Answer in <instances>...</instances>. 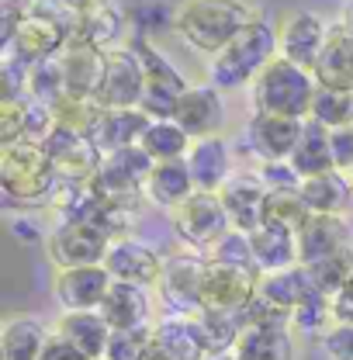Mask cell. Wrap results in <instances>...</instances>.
<instances>
[{
	"mask_svg": "<svg viewBox=\"0 0 353 360\" xmlns=\"http://www.w3.org/2000/svg\"><path fill=\"white\" fill-rule=\"evenodd\" d=\"M139 146L153 156V163H174V160H187V153L194 149V139L174 118H163V122H149Z\"/></svg>",
	"mask_w": 353,
	"mask_h": 360,
	"instance_id": "cell-35",
	"label": "cell"
},
{
	"mask_svg": "<svg viewBox=\"0 0 353 360\" xmlns=\"http://www.w3.org/2000/svg\"><path fill=\"white\" fill-rule=\"evenodd\" d=\"M298 191H302L312 215H347L353 205V177L340 174V170L302 180Z\"/></svg>",
	"mask_w": 353,
	"mask_h": 360,
	"instance_id": "cell-26",
	"label": "cell"
},
{
	"mask_svg": "<svg viewBox=\"0 0 353 360\" xmlns=\"http://www.w3.org/2000/svg\"><path fill=\"white\" fill-rule=\"evenodd\" d=\"M260 184L267 191H288V187H302V177L295 174V167L284 163H260Z\"/></svg>",
	"mask_w": 353,
	"mask_h": 360,
	"instance_id": "cell-47",
	"label": "cell"
},
{
	"mask_svg": "<svg viewBox=\"0 0 353 360\" xmlns=\"http://www.w3.org/2000/svg\"><path fill=\"white\" fill-rule=\"evenodd\" d=\"M135 52H139L142 70H146V90H142V104H139V111L149 115L153 122L174 118L176 104H180V97L187 94L191 84L180 77V70H176L174 63H170V59H167L153 42L139 39Z\"/></svg>",
	"mask_w": 353,
	"mask_h": 360,
	"instance_id": "cell-6",
	"label": "cell"
},
{
	"mask_svg": "<svg viewBox=\"0 0 353 360\" xmlns=\"http://www.w3.org/2000/svg\"><path fill=\"white\" fill-rule=\"evenodd\" d=\"M201 257H205V260H212V264H225V267L257 270V260H253V243H250V236H246V232H239V229H229L219 243H215L208 253H201ZM257 274H260V270H257Z\"/></svg>",
	"mask_w": 353,
	"mask_h": 360,
	"instance_id": "cell-40",
	"label": "cell"
},
{
	"mask_svg": "<svg viewBox=\"0 0 353 360\" xmlns=\"http://www.w3.org/2000/svg\"><path fill=\"white\" fill-rule=\"evenodd\" d=\"M277 59V32L267 21H253L236 42H229L219 56L208 63V84L225 90L253 87V80Z\"/></svg>",
	"mask_w": 353,
	"mask_h": 360,
	"instance_id": "cell-2",
	"label": "cell"
},
{
	"mask_svg": "<svg viewBox=\"0 0 353 360\" xmlns=\"http://www.w3.org/2000/svg\"><path fill=\"white\" fill-rule=\"evenodd\" d=\"M350 246V225L343 215H312L298 229V264L312 267Z\"/></svg>",
	"mask_w": 353,
	"mask_h": 360,
	"instance_id": "cell-21",
	"label": "cell"
},
{
	"mask_svg": "<svg viewBox=\"0 0 353 360\" xmlns=\"http://www.w3.org/2000/svg\"><path fill=\"white\" fill-rule=\"evenodd\" d=\"M205 360H239V357H236V354L229 350V354H208V357H205Z\"/></svg>",
	"mask_w": 353,
	"mask_h": 360,
	"instance_id": "cell-53",
	"label": "cell"
},
{
	"mask_svg": "<svg viewBox=\"0 0 353 360\" xmlns=\"http://www.w3.org/2000/svg\"><path fill=\"white\" fill-rule=\"evenodd\" d=\"M312 219L309 205L302 198L298 187H288V191H267V205H264V225H277V229H288L298 236V229Z\"/></svg>",
	"mask_w": 353,
	"mask_h": 360,
	"instance_id": "cell-36",
	"label": "cell"
},
{
	"mask_svg": "<svg viewBox=\"0 0 353 360\" xmlns=\"http://www.w3.org/2000/svg\"><path fill=\"white\" fill-rule=\"evenodd\" d=\"M260 277L257 270L243 267H225L205 260V277H201V312H222V315H239L260 291Z\"/></svg>",
	"mask_w": 353,
	"mask_h": 360,
	"instance_id": "cell-9",
	"label": "cell"
},
{
	"mask_svg": "<svg viewBox=\"0 0 353 360\" xmlns=\"http://www.w3.org/2000/svg\"><path fill=\"white\" fill-rule=\"evenodd\" d=\"M315 94H319L315 73L277 56L264 73L253 80V108L260 115H281V118L309 122Z\"/></svg>",
	"mask_w": 353,
	"mask_h": 360,
	"instance_id": "cell-3",
	"label": "cell"
},
{
	"mask_svg": "<svg viewBox=\"0 0 353 360\" xmlns=\"http://www.w3.org/2000/svg\"><path fill=\"white\" fill-rule=\"evenodd\" d=\"M32 4H39V0H0V14H4V35L32 11Z\"/></svg>",
	"mask_w": 353,
	"mask_h": 360,
	"instance_id": "cell-50",
	"label": "cell"
},
{
	"mask_svg": "<svg viewBox=\"0 0 353 360\" xmlns=\"http://www.w3.org/2000/svg\"><path fill=\"white\" fill-rule=\"evenodd\" d=\"M153 340L174 354L176 360H205L208 347H205V333L198 315H167L153 326Z\"/></svg>",
	"mask_w": 353,
	"mask_h": 360,
	"instance_id": "cell-25",
	"label": "cell"
},
{
	"mask_svg": "<svg viewBox=\"0 0 353 360\" xmlns=\"http://www.w3.org/2000/svg\"><path fill=\"white\" fill-rule=\"evenodd\" d=\"M149 347H153V326L118 329V333H111L108 357H104V360H142Z\"/></svg>",
	"mask_w": 353,
	"mask_h": 360,
	"instance_id": "cell-44",
	"label": "cell"
},
{
	"mask_svg": "<svg viewBox=\"0 0 353 360\" xmlns=\"http://www.w3.org/2000/svg\"><path fill=\"white\" fill-rule=\"evenodd\" d=\"M187 167H191V177L198 191H208V194H222V187L229 184V170H232V160H229V146L222 139H201L194 142V149L187 153Z\"/></svg>",
	"mask_w": 353,
	"mask_h": 360,
	"instance_id": "cell-27",
	"label": "cell"
},
{
	"mask_svg": "<svg viewBox=\"0 0 353 360\" xmlns=\"http://www.w3.org/2000/svg\"><path fill=\"white\" fill-rule=\"evenodd\" d=\"M174 122L191 135L194 142L201 139H219L222 125H225V97L219 87L201 84V87H187L174 111Z\"/></svg>",
	"mask_w": 353,
	"mask_h": 360,
	"instance_id": "cell-17",
	"label": "cell"
},
{
	"mask_svg": "<svg viewBox=\"0 0 353 360\" xmlns=\"http://www.w3.org/2000/svg\"><path fill=\"white\" fill-rule=\"evenodd\" d=\"M63 63V77H66V97H80V101H97L104 87V66H108V52L97 49L87 39H70V45L59 52Z\"/></svg>",
	"mask_w": 353,
	"mask_h": 360,
	"instance_id": "cell-14",
	"label": "cell"
},
{
	"mask_svg": "<svg viewBox=\"0 0 353 360\" xmlns=\"http://www.w3.org/2000/svg\"><path fill=\"white\" fill-rule=\"evenodd\" d=\"M322 350L329 360H353V326L333 322V329L322 336Z\"/></svg>",
	"mask_w": 353,
	"mask_h": 360,
	"instance_id": "cell-46",
	"label": "cell"
},
{
	"mask_svg": "<svg viewBox=\"0 0 353 360\" xmlns=\"http://www.w3.org/2000/svg\"><path fill=\"white\" fill-rule=\"evenodd\" d=\"M142 360H176V357H174V354H167V350H163V347L153 340V347L146 350V357H142Z\"/></svg>",
	"mask_w": 353,
	"mask_h": 360,
	"instance_id": "cell-51",
	"label": "cell"
},
{
	"mask_svg": "<svg viewBox=\"0 0 353 360\" xmlns=\"http://www.w3.org/2000/svg\"><path fill=\"white\" fill-rule=\"evenodd\" d=\"M63 340H70L87 360L108 357V343H111V326L104 322L101 312H66L59 319L56 329Z\"/></svg>",
	"mask_w": 353,
	"mask_h": 360,
	"instance_id": "cell-29",
	"label": "cell"
},
{
	"mask_svg": "<svg viewBox=\"0 0 353 360\" xmlns=\"http://www.w3.org/2000/svg\"><path fill=\"white\" fill-rule=\"evenodd\" d=\"M111 274L104 267H73L56 270L52 295L66 312H97L111 291Z\"/></svg>",
	"mask_w": 353,
	"mask_h": 360,
	"instance_id": "cell-16",
	"label": "cell"
},
{
	"mask_svg": "<svg viewBox=\"0 0 353 360\" xmlns=\"http://www.w3.org/2000/svg\"><path fill=\"white\" fill-rule=\"evenodd\" d=\"M201 277H205L201 253H184V257L163 260V277L156 288L170 315H201Z\"/></svg>",
	"mask_w": 353,
	"mask_h": 360,
	"instance_id": "cell-12",
	"label": "cell"
},
{
	"mask_svg": "<svg viewBox=\"0 0 353 360\" xmlns=\"http://www.w3.org/2000/svg\"><path fill=\"white\" fill-rule=\"evenodd\" d=\"M343 28H347V32L353 35V4L347 7V11H343Z\"/></svg>",
	"mask_w": 353,
	"mask_h": 360,
	"instance_id": "cell-52",
	"label": "cell"
},
{
	"mask_svg": "<svg viewBox=\"0 0 353 360\" xmlns=\"http://www.w3.org/2000/svg\"><path fill=\"white\" fill-rule=\"evenodd\" d=\"M42 146L56 167V180H94L101 170V153L94 149L87 135L52 129Z\"/></svg>",
	"mask_w": 353,
	"mask_h": 360,
	"instance_id": "cell-18",
	"label": "cell"
},
{
	"mask_svg": "<svg viewBox=\"0 0 353 360\" xmlns=\"http://www.w3.org/2000/svg\"><path fill=\"white\" fill-rule=\"evenodd\" d=\"M312 291H315V288H312L309 270L302 267V264L260 277V295H264L267 302H274L281 312H288V315H295V309H302V305L309 302Z\"/></svg>",
	"mask_w": 353,
	"mask_h": 360,
	"instance_id": "cell-34",
	"label": "cell"
},
{
	"mask_svg": "<svg viewBox=\"0 0 353 360\" xmlns=\"http://www.w3.org/2000/svg\"><path fill=\"white\" fill-rule=\"evenodd\" d=\"M149 115H142L139 108L132 111H122V108H101V115H97V122H94V129H90V142H94V149L101 153V160L104 156H115V153H122V149H132L142 142V135L149 129Z\"/></svg>",
	"mask_w": 353,
	"mask_h": 360,
	"instance_id": "cell-20",
	"label": "cell"
},
{
	"mask_svg": "<svg viewBox=\"0 0 353 360\" xmlns=\"http://www.w3.org/2000/svg\"><path fill=\"white\" fill-rule=\"evenodd\" d=\"M315 84L329 90H347L353 94V35L340 25L329 32V42L315 63Z\"/></svg>",
	"mask_w": 353,
	"mask_h": 360,
	"instance_id": "cell-23",
	"label": "cell"
},
{
	"mask_svg": "<svg viewBox=\"0 0 353 360\" xmlns=\"http://www.w3.org/2000/svg\"><path fill=\"white\" fill-rule=\"evenodd\" d=\"M170 222H174L180 243L191 246L194 253H208L232 229L229 212L222 205V194H208V191H194L176 212H170Z\"/></svg>",
	"mask_w": 353,
	"mask_h": 360,
	"instance_id": "cell-8",
	"label": "cell"
},
{
	"mask_svg": "<svg viewBox=\"0 0 353 360\" xmlns=\"http://www.w3.org/2000/svg\"><path fill=\"white\" fill-rule=\"evenodd\" d=\"M28 111H32L28 97L0 101V149L18 146V142L28 139Z\"/></svg>",
	"mask_w": 353,
	"mask_h": 360,
	"instance_id": "cell-42",
	"label": "cell"
},
{
	"mask_svg": "<svg viewBox=\"0 0 353 360\" xmlns=\"http://www.w3.org/2000/svg\"><path fill=\"white\" fill-rule=\"evenodd\" d=\"M232 354L239 360H295L291 326H246Z\"/></svg>",
	"mask_w": 353,
	"mask_h": 360,
	"instance_id": "cell-28",
	"label": "cell"
},
{
	"mask_svg": "<svg viewBox=\"0 0 353 360\" xmlns=\"http://www.w3.org/2000/svg\"><path fill=\"white\" fill-rule=\"evenodd\" d=\"M104 315V322L111 326V333L118 329H139V326H153L149 315H153V302H149V291L146 288H135V284H111L104 305L97 309Z\"/></svg>",
	"mask_w": 353,
	"mask_h": 360,
	"instance_id": "cell-24",
	"label": "cell"
},
{
	"mask_svg": "<svg viewBox=\"0 0 353 360\" xmlns=\"http://www.w3.org/2000/svg\"><path fill=\"white\" fill-rule=\"evenodd\" d=\"M108 250L111 236L90 222H59L49 236V260L56 264V270L104 267Z\"/></svg>",
	"mask_w": 353,
	"mask_h": 360,
	"instance_id": "cell-10",
	"label": "cell"
},
{
	"mask_svg": "<svg viewBox=\"0 0 353 360\" xmlns=\"http://www.w3.org/2000/svg\"><path fill=\"white\" fill-rule=\"evenodd\" d=\"M146 90V70L135 49H108V66H104V87H101V108H122L132 111L142 104Z\"/></svg>",
	"mask_w": 353,
	"mask_h": 360,
	"instance_id": "cell-13",
	"label": "cell"
},
{
	"mask_svg": "<svg viewBox=\"0 0 353 360\" xmlns=\"http://www.w3.org/2000/svg\"><path fill=\"white\" fill-rule=\"evenodd\" d=\"M333 322L353 326V277L343 284V291L333 298Z\"/></svg>",
	"mask_w": 353,
	"mask_h": 360,
	"instance_id": "cell-49",
	"label": "cell"
},
{
	"mask_svg": "<svg viewBox=\"0 0 353 360\" xmlns=\"http://www.w3.org/2000/svg\"><path fill=\"white\" fill-rule=\"evenodd\" d=\"M222 205L229 212L232 229L253 236L264 225V205H267V187L260 177H232L222 187Z\"/></svg>",
	"mask_w": 353,
	"mask_h": 360,
	"instance_id": "cell-22",
	"label": "cell"
},
{
	"mask_svg": "<svg viewBox=\"0 0 353 360\" xmlns=\"http://www.w3.org/2000/svg\"><path fill=\"white\" fill-rule=\"evenodd\" d=\"M329 32L333 28H326L319 14H312V11H291L277 25V56L288 59V63H295V66H302V70H315L322 49L329 42Z\"/></svg>",
	"mask_w": 353,
	"mask_h": 360,
	"instance_id": "cell-11",
	"label": "cell"
},
{
	"mask_svg": "<svg viewBox=\"0 0 353 360\" xmlns=\"http://www.w3.org/2000/svg\"><path fill=\"white\" fill-rule=\"evenodd\" d=\"M153 156L142 149V146H132V149H122L115 156H104L101 160V170L94 177V187L104 201L111 205H129V208H139V201L146 198V184H149V174H153Z\"/></svg>",
	"mask_w": 353,
	"mask_h": 360,
	"instance_id": "cell-5",
	"label": "cell"
},
{
	"mask_svg": "<svg viewBox=\"0 0 353 360\" xmlns=\"http://www.w3.org/2000/svg\"><path fill=\"white\" fill-rule=\"evenodd\" d=\"M39 360H87V357H84V354H80V350H77L70 340H63L59 333H52Z\"/></svg>",
	"mask_w": 353,
	"mask_h": 360,
	"instance_id": "cell-48",
	"label": "cell"
},
{
	"mask_svg": "<svg viewBox=\"0 0 353 360\" xmlns=\"http://www.w3.org/2000/svg\"><path fill=\"white\" fill-rule=\"evenodd\" d=\"M253 260L260 274H277V270L298 267V236L277 225H260L253 236Z\"/></svg>",
	"mask_w": 353,
	"mask_h": 360,
	"instance_id": "cell-31",
	"label": "cell"
},
{
	"mask_svg": "<svg viewBox=\"0 0 353 360\" xmlns=\"http://www.w3.org/2000/svg\"><path fill=\"white\" fill-rule=\"evenodd\" d=\"M104 270L111 274V281L118 284H135V288H156L163 277V260L153 246H146L142 239H115L108 257H104Z\"/></svg>",
	"mask_w": 353,
	"mask_h": 360,
	"instance_id": "cell-15",
	"label": "cell"
},
{
	"mask_svg": "<svg viewBox=\"0 0 353 360\" xmlns=\"http://www.w3.org/2000/svg\"><path fill=\"white\" fill-rule=\"evenodd\" d=\"M305 270H309V281L319 295L336 298L343 291V284L353 277V246H347V250H340V253H333V257H326V260H319V264H312Z\"/></svg>",
	"mask_w": 353,
	"mask_h": 360,
	"instance_id": "cell-37",
	"label": "cell"
},
{
	"mask_svg": "<svg viewBox=\"0 0 353 360\" xmlns=\"http://www.w3.org/2000/svg\"><path fill=\"white\" fill-rule=\"evenodd\" d=\"M194 191H198V187H194L187 160L156 163L153 174H149V184H146V198H149L156 208H167V212H176Z\"/></svg>",
	"mask_w": 353,
	"mask_h": 360,
	"instance_id": "cell-30",
	"label": "cell"
},
{
	"mask_svg": "<svg viewBox=\"0 0 353 360\" xmlns=\"http://www.w3.org/2000/svg\"><path fill=\"white\" fill-rule=\"evenodd\" d=\"M28 97L39 101V104H49V108L66 97V77H63L59 56L32 66V73H28Z\"/></svg>",
	"mask_w": 353,
	"mask_h": 360,
	"instance_id": "cell-39",
	"label": "cell"
},
{
	"mask_svg": "<svg viewBox=\"0 0 353 360\" xmlns=\"http://www.w3.org/2000/svg\"><path fill=\"white\" fill-rule=\"evenodd\" d=\"M257 21L246 0H184L174 11V32L194 52L215 59Z\"/></svg>",
	"mask_w": 353,
	"mask_h": 360,
	"instance_id": "cell-1",
	"label": "cell"
},
{
	"mask_svg": "<svg viewBox=\"0 0 353 360\" xmlns=\"http://www.w3.org/2000/svg\"><path fill=\"white\" fill-rule=\"evenodd\" d=\"M309 122L326 125L329 132H333V129H343V125H353V94H347V90L319 87L315 101H312Z\"/></svg>",
	"mask_w": 353,
	"mask_h": 360,
	"instance_id": "cell-38",
	"label": "cell"
},
{
	"mask_svg": "<svg viewBox=\"0 0 353 360\" xmlns=\"http://www.w3.org/2000/svg\"><path fill=\"white\" fill-rule=\"evenodd\" d=\"M291 326L302 329V333H319V336H326V333L333 329V298L312 291L309 302H305L302 309H295Z\"/></svg>",
	"mask_w": 353,
	"mask_h": 360,
	"instance_id": "cell-43",
	"label": "cell"
},
{
	"mask_svg": "<svg viewBox=\"0 0 353 360\" xmlns=\"http://www.w3.org/2000/svg\"><path fill=\"white\" fill-rule=\"evenodd\" d=\"M49 333L32 315H11L0 329V360H39Z\"/></svg>",
	"mask_w": 353,
	"mask_h": 360,
	"instance_id": "cell-32",
	"label": "cell"
},
{
	"mask_svg": "<svg viewBox=\"0 0 353 360\" xmlns=\"http://www.w3.org/2000/svg\"><path fill=\"white\" fill-rule=\"evenodd\" d=\"M288 163L295 167V174L302 180L336 170L333 167V149H329V129L319 125V122H305L302 139H298V146H295V153H291Z\"/></svg>",
	"mask_w": 353,
	"mask_h": 360,
	"instance_id": "cell-33",
	"label": "cell"
},
{
	"mask_svg": "<svg viewBox=\"0 0 353 360\" xmlns=\"http://www.w3.org/2000/svg\"><path fill=\"white\" fill-rule=\"evenodd\" d=\"M329 149H333V167L340 174L353 177V125L333 129L329 132Z\"/></svg>",
	"mask_w": 353,
	"mask_h": 360,
	"instance_id": "cell-45",
	"label": "cell"
},
{
	"mask_svg": "<svg viewBox=\"0 0 353 360\" xmlns=\"http://www.w3.org/2000/svg\"><path fill=\"white\" fill-rule=\"evenodd\" d=\"M0 187L11 201H21V205H35V201L52 198L56 167H52L42 142L25 139L18 146L0 149Z\"/></svg>",
	"mask_w": 353,
	"mask_h": 360,
	"instance_id": "cell-4",
	"label": "cell"
},
{
	"mask_svg": "<svg viewBox=\"0 0 353 360\" xmlns=\"http://www.w3.org/2000/svg\"><path fill=\"white\" fill-rule=\"evenodd\" d=\"M302 129H305V122H298V118L253 111V118L246 125V142L260 156V163H284V160H291V153L302 139Z\"/></svg>",
	"mask_w": 353,
	"mask_h": 360,
	"instance_id": "cell-19",
	"label": "cell"
},
{
	"mask_svg": "<svg viewBox=\"0 0 353 360\" xmlns=\"http://www.w3.org/2000/svg\"><path fill=\"white\" fill-rule=\"evenodd\" d=\"M70 45V28L49 14L42 7H32L7 35H4V52L18 56L21 63L35 66V63H45V59H56L63 49Z\"/></svg>",
	"mask_w": 353,
	"mask_h": 360,
	"instance_id": "cell-7",
	"label": "cell"
},
{
	"mask_svg": "<svg viewBox=\"0 0 353 360\" xmlns=\"http://www.w3.org/2000/svg\"><path fill=\"white\" fill-rule=\"evenodd\" d=\"M201 322V333H205V347L208 354H229L243 333V322L239 315H222V312H201L198 315Z\"/></svg>",
	"mask_w": 353,
	"mask_h": 360,
	"instance_id": "cell-41",
	"label": "cell"
}]
</instances>
